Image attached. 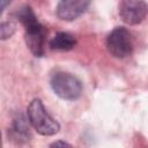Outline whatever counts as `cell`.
<instances>
[{"label":"cell","mask_w":148,"mask_h":148,"mask_svg":"<svg viewBox=\"0 0 148 148\" xmlns=\"http://www.w3.org/2000/svg\"><path fill=\"white\" fill-rule=\"evenodd\" d=\"M15 15L24 27L27 46L35 57H42L44 54V43L46 37L45 28L38 21L35 13L29 6L21 7L15 13Z\"/></svg>","instance_id":"1"},{"label":"cell","mask_w":148,"mask_h":148,"mask_svg":"<svg viewBox=\"0 0 148 148\" xmlns=\"http://www.w3.org/2000/svg\"><path fill=\"white\" fill-rule=\"evenodd\" d=\"M27 113H28L29 124L37 131V133L50 136L59 132L60 130L59 123L47 113L40 99L38 98L32 99L27 109Z\"/></svg>","instance_id":"2"},{"label":"cell","mask_w":148,"mask_h":148,"mask_svg":"<svg viewBox=\"0 0 148 148\" xmlns=\"http://www.w3.org/2000/svg\"><path fill=\"white\" fill-rule=\"evenodd\" d=\"M50 84L53 92L66 101H75L82 94L81 81L67 72H56L51 76Z\"/></svg>","instance_id":"3"},{"label":"cell","mask_w":148,"mask_h":148,"mask_svg":"<svg viewBox=\"0 0 148 148\" xmlns=\"http://www.w3.org/2000/svg\"><path fill=\"white\" fill-rule=\"evenodd\" d=\"M106 49L114 58L123 59L128 57L133 50L130 31L124 27L114 28L106 38Z\"/></svg>","instance_id":"4"},{"label":"cell","mask_w":148,"mask_h":148,"mask_svg":"<svg viewBox=\"0 0 148 148\" xmlns=\"http://www.w3.org/2000/svg\"><path fill=\"white\" fill-rule=\"evenodd\" d=\"M148 15V5L143 0H120L119 16L130 25L141 23Z\"/></svg>","instance_id":"5"},{"label":"cell","mask_w":148,"mask_h":148,"mask_svg":"<svg viewBox=\"0 0 148 148\" xmlns=\"http://www.w3.org/2000/svg\"><path fill=\"white\" fill-rule=\"evenodd\" d=\"M90 0H60L56 14L62 21H73L81 16L89 7Z\"/></svg>","instance_id":"6"},{"label":"cell","mask_w":148,"mask_h":148,"mask_svg":"<svg viewBox=\"0 0 148 148\" xmlns=\"http://www.w3.org/2000/svg\"><path fill=\"white\" fill-rule=\"evenodd\" d=\"M28 121L23 116H17L14 120H13V125L8 131V135L9 138L17 142V143H23L30 140L31 134L29 131V125Z\"/></svg>","instance_id":"7"},{"label":"cell","mask_w":148,"mask_h":148,"mask_svg":"<svg viewBox=\"0 0 148 148\" xmlns=\"http://www.w3.org/2000/svg\"><path fill=\"white\" fill-rule=\"evenodd\" d=\"M50 47L52 50H58V51H69L72 50L75 44H76V39L74 38L73 35L68 34V32H58L56 34V36L50 40Z\"/></svg>","instance_id":"8"},{"label":"cell","mask_w":148,"mask_h":148,"mask_svg":"<svg viewBox=\"0 0 148 148\" xmlns=\"http://www.w3.org/2000/svg\"><path fill=\"white\" fill-rule=\"evenodd\" d=\"M16 30V24L13 21H6L2 22L0 25V34H1V39L5 40L9 37L13 36V34Z\"/></svg>","instance_id":"9"},{"label":"cell","mask_w":148,"mask_h":148,"mask_svg":"<svg viewBox=\"0 0 148 148\" xmlns=\"http://www.w3.org/2000/svg\"><path fill=\"white\" fill-rule=\"evenodd\" d=\"M50 147H71V145L65 141H56V142L51 143Z\"/></svg>","instance_id":"10"},{"label":"cell","mask_w":148,"mask_h":148,"mask_svg":"<svg viewBox=\"0 0 148 148\" xmlns=\"http://www.w3.org/2000/svg\"><path fill=\"white\" fill-rule=\"evenodd\" d=\"M10 2H12V0H1V10L3 12L6 9V7L8 5H10Z\"/></svg>","instance_id":"11"}]
</instances>
